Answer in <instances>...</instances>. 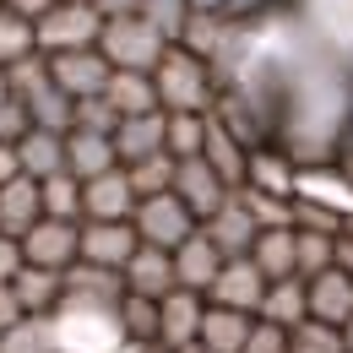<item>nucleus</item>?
<instances>
[{
  "mask_svg": "<svg viewBox=\"0 0 353 353\" xmlns=\"http://www.w3.org/2000/svg\"><path fill=\"white\" fill-rule=\"evenodd\" d=\"M152 82H158V98H163V114H212V103H218L212 65L196 60L190 49H179V44L163 54V65L152 71Z\"/></svg>",
  "mask_w": 353,
  "mask_h": 353,
  "instance_id": "nucleus-1",
  "label": "nucleus"
},
{
  "mask_svg": "<svg viewBox=\"0 0 353 353\" xmlns=\"http://www.w3.org/2000/svg\"><path fill=\"white\" fill-rule=\"evenodd\" d=\"M98 49H103V60H109L114 71H141V77H152L174 44H163V33L136 11V17H109Z\"/></svg>",
  "mask_w": 353,
  "mask_h": 353,
  "instance_id": "nucleus-2",
  "label": "nucleus"
},
{
  "mask_svg": "<svg viewBox=\"0 0 353 353\" xmlns=\"http://www.w3.org/2000/svg\"><path fill=\"white\" fill-rule=\"evenodd\" d=\"M33 33H39V54L54 60V54H71V49H98L103 17H98V6H71V0H60L44 22H33Z\"/></svg>",
  "mask_w": 353,
  "mask_h": 353,
  "instance_id": "nucleus-3",
  "label": "nucleus"
},
{
  "mask_svg": "<svg viewBox=\"0 0 353 353\" xmlns=\"http://www.w3.org/2000/svg\"><path fill=\"white\" fill-rule=\"evenodd\" d=\"M131 223H136V234H141V245H158V250H169V256H174L185 239H196V228H201V223L190 218V207L179 201L174 190H169V196L141 201Z\"/></svg>",
  "mask_w": 353,
  "mask_h": 353,
  "instance_id": "nucleus-4",
  "label": "nucleus"
},
{
  "mask_svg": "<svg viewBox=\"0 0 353 353\" xmlns=\"http://www.w3.org/2000/svg\"><path fill=\"white\" fill-rule=\"evenodd\" d=\"M125 272H103V266L77 261L65 272V305L60 310H98V315H120L125 305Z\"/></svg>",
  "mask_w": 353,
  "mask_h": 353,
  "instance_id": "nucleus-5",
  "label": "nucleus"
},
{
  "mask_svg": "<svg viewBox=\"0 0 353 353\" xmlns=\"http://www.w3.org/2000/svg\"><path fill=\"white\" fill-rule=\"evenodd\" d=\"M60 353H114L125 343L120 315H98V310H60Z\"/></svg>",
  "mask_w": 353,
  "mask_h": 353,
  "instance_id": "nucleus-6",
  "label": "nucleus"
},
{
  "mask_svg": "<svg viewBox=\"0 0 353 353\" xmlns=\"http://www.w3.org/2000/svg\"><path fill=\"white\" fill-rule=\"evenodd\" d=\"M49 77H54L60 92H71V98L82 103V98H103V92H109L114 65L103 60V49H71V54H54V60H49Z\"/></svg>",
  "mask_w": 353,
  "mask_h": 353,
  "instance_id": "nucleus-7",
  "label": "nucleus"
},
{
  "mask_svg": "<svg viewBox=\"0 0 353 353\" xmlns=\"http://www.w3.org/2000/svg\"><path fill=\"white\" fill-rule=\"evenodd\" d=\"M22 256H28V266H44V272H71V266L82 261V223L44 218L22 239Z\"/></svg>",
  "mask_w": 353,
  "mask_h": 353,
  "instance_id": "nucleus-8",
  "label": "nucleus"
},
{
  "mask_svg": "<svg viewBox=\"0 0 353 353\" xmlns=\"http://www.w3.org/2000/svg\"><path fill=\"white\" fill-rule=\"evenodd\" d=\"M174 196L190 207V218H196V223H212L223 207H228V196H234V190L212 174V163H207V158H185V163L174 169Z\"/></svg>",
  "mask_w": 353,
  "mask_h": 353,
  "instance_id": "nucleus-9",
  "label": "nucleus"
},
{
  "mask_svg": "<svg viewBox=\"0 0 353 353\" xmlns=\"http://www.w3.org/2000/svg\"><path fill=\"white\" fill-rule=\"evenodd\" d=\"M266 283L261 277V266L250 261H228L218 272V283H212V294H207V305H218V310H239V315H256L261 321V305H266Z\"/></svg>",
  "mask_w": 353,
  "mask_h": 353,
  "instance_id": "nucleus-10",
  "label": "nucleus"
},
{
  "mask_svg": "<svg viewBox=\"0 0 353 353\" xmlns=\"http://www.w3.org/2000/svg\"><path fill=\"white\" fill-rule=\"evenodd\" d=\"M136 250H141L136 223H82V261H88V266L125 272Z\"/></svg>",
  "mask_w": 353,
  "mask_h": 353,
  "instance_id": "nucleus-11",
  "label": "nucleus"
},
{
  "mask_svg": "<svg viewBox=\"0 0 353 353\" xmlns=\"http://www.w3.org/2000/svg\"><path fill=\"white\" fill-rule=\"evenodd\" d=\"M136 207H141V201H136L125 169H114V174L82 185V223H131Z\"/></svg>",
  "mask_w": 353,
  "mask_h": 353,
  "instance_id": "nucleus-12",
  "label": "nucleus"
},
{
  "mask_svg": "<svg viewBox=\"0 0 353 353\" xmlns=\"http://www.w3.org/2000/svg\"><path fill=\"white\" fill-rule=\"evenodd\" d=\"M44 223V185L39 179H11L0 185V234L6 239H28L33 228Z\"/></svg>",
  "mask_w": 353,
  "mask_h": 353,
  "instance_id": "nucleus-13",
  "label": "nucleus"
},
{
  "mask_svg": "<svg viewBox=\"0 0 353 353\" xmlns=\"http://www.w3.org/2000/svg\"><path fill=\"white\" fill-rule=\"evenodd\" d=\"M201 321H207V299L201 294H190V288H174L169 299H163V326H158V348H190V343H201Z\"/></svg>",
  "mask_w": 353,
  "mask_h": 353,
  "instance_id": "nucleus-14",
  "label": "nucleus"
},
{
  "mask_svg": "<svg viewBox=\"0 0 353 353\" xmlns=\"http://www.w3.org/2000/svg\"><path fill=\"white\" fill-rule=\"evenodd\" d=\"M201 234L218 245L223 261H245V256L256 250V239H261V228H256V218L245 212V201H239V196H228V207H223L212 223H201Z\"/></svg>",
  "mask_w": 353,
  "mask_h": 353,
  "instance_id": "nucleus-15",
  "label": "nucleus"
},
{
  "mask_svg": "<svg viewBox=\"0 0 353 353\" xmlns=\"http://www.w3.org/2000/svg\"><path fill=\"white\" fill-rule=\"evenodd\" d=\"M114 152H120V169H136L158 152H169V114H141V120H120L114 131Z\"/></svg>",
  "mask_w": 353,
  "mask_h": 353,
  "instance_id": "nucleus-16",
  "label": "nucleus"
},
{
  "mask_svg": "<svg viewBox=\"0 0 353 353\" xmlns=\"http://www.w3.org/2000/svg\"><path fill=\"white\" fill-rule=\"evenodd\" d=\"M125 288L131 294H141V299H169L179 288V277H174V256L169 250H158V245H141L131 256V266H125Z\"/></svg>",
  "mask_w": 353,
  "mask_h": 353,
  "instance_id": "nucleus-17",
  "label": "nucleus"
},
{
  "mask_svg": "<svg viewBox=\"0 0 353 353\" xmlns=\"http://www.w3.org/2000/svg\"><path fill=\"white\" fill-rule=\"evenodd\" d=\"M223 266H228V261L218 256V245H212L201 228H196V239H185V245L174 250V277H179V288H190V294H201V299L212 294V283H218Z\"/></svg>",
  "mask_w": 353,
  "mask_h": 353,
  "instance_id": "nucleus-18",
  "label": "nucleus"
},
{
  "mask_svg": "<svg viewBox=\"0 0 353 353\" xmlns=\"http://www.w3.org/2000/svg\"><path fill=\"white\" fill-rule=\"evenodd\" d=\"M310 321H315V326L343 332V326L353 321V277H343L337 266H332V272H321V277L310 283Z\"/></svg>",
  "mask_w": 353,
  "mask_h": 353,
  "instance_id": "nucleus-19",
  "label": "nucleus"
},
{
  "mask_svg": "<svg viewBox=\"0 0 353 353\" xmlns=\"http://www.w3.org/2000/svg\"><path fill=\"white\" fill-rule=\"evenodd\" d=\"M120 169V152H114V136H92V131H71L65 136V174H77L82 185L88 179H103Z\"/></svg>",
  "mask_w": 353,
  "mask_h": 353,
  "instance_id": "nucleus-20",
  "label": "nucleus"
},
{
  "mask_svg": "<svg viewBox=\"0 0 353 353\" xmlns=\"http://www.w3.org/2000/svg\"><path fill=\"white\" fill-rule=\"evenodd\" d=\"M22 103H28V114H33L39 131H54V136H71V131H77V98L54 88V77L33 82V88L22 92Z\"/></svg>",
  "mask_w": 353,
  "mask_h": 353,
  "instance_id": "nucleus-21",
  "label": "nucleus"
},
{
  "mask_svg": "<svg viewBox=\"0 0 353 353\" xmlns=\"http://www.w3.org/2000/svg\"><path fill=\"white\" fill-rule=\"evenodd\" d=\"M256 326H261L256 315L207 305V321H201V348H212V353H245V348H250V337H256Z\"/></svg>",
  "mask_w": 353,
  "mask_h": 353,
  "instance_id": "nucleus-22",
  "label": "nucleus"
},
{
  "mask_svg": "<svg viewBox=\"0 0 353 353\" xmlns=\"http://www.w3.org/2000/svg\"><path fill=\"white\" fill-rule=\"evenodd\" d=\"M120 120H141V114H163V98H158V82L141 77V71H114L109 77V92H103Z\"/></svg>",
  "mask_w": 353,
  "mask_h": 353,
  "instance_id": "nucleus-23",
  "label": "nucleus"
},
{
  "mask_svg": "<svg viewBox=\"0 0 353 353\" xmlns=\"http://www.w3.org/2000/svg\"><path fill=\"white\" fill-rule=\"evenodd\" d=\"M261 321H266V326H283V332L310 326V283H305V277L272 283V288H266V305H261Z\"/></svg>",
  "mask_w": 353,
  "mask_h": 353,
  "instance_id": "nucleus-24",
  "label": "nucleus"
},
{
  "mask_svg": "<svg viewBox=\"0 0 353 353\" xmlns=\"http://www.w3.org/2000/svg\"><path fill=\"white\" fill-rule=\"evenodd\" d=\"M11 288H17V299H22V310H28V315H60V305H65V272L22 266Z\"/></svg>",
  "mask_w": 353,
  "mask_h": 353,
  "instance_id": "nucleus-25",
  "label": "nucleus"
},
{
  "mask_svg": "<svg viewBox=\"0 0 353 353\" xmlns=\"http://www.w3.org/2000/svg\"><path fill=\"white\" fill-rule=\"evenodd\" d=\"M250 261L261 266L266 283L299 277V239H294V228H266L261 239H256V250H250Z\"/></svg>",
  "mask_w": 353,
  "mask_h": 353,
  "instance_id": "nucleus-26",
  "label": "nucleus"
},
{
  "mask_svg": "<svg viewBox=\"0 0 353 353\" xmlns=\"http://www.w3.org/2000/svg\"><path fill=\"white\" fill-rule=\"evenodd\" d=\"M245 185H250V190H266V196L294 201V190H299V163H294L288 152L256 147V152H250V179H245Z\"/></svg>",
  "mask_w": 353,
  "mask_h": 353,
  "instance_id": "nucleus-27",
  "label": "nucleus"
},
{
  "mask_svg": "<svg viewBox=\"0 0 353 353\" xmlns=\"http://www.w3.org/2000/svg\"><path fill=\"white\" fill-rule=\"evenodd\" d=\"M17 158H22V174L28 179H54V174H65V136H54V131H33L17 141Z\"/></svg>",
  "mask_w": 353,
  "mask_h": 353,
  "instance_id": "nucleus-28",
  "label": "nucleus"
},
{
  "mask_svg": "<svg viewBox=\"0 0 353 353\" xmlns=\"http://www.w3.org/2000/svg\"><path fill=\"white\" fill-rule=\"evenodd\" d=\"M201 158L212 163V174H218L228 190H245V179H250V147H239L218 120L207 125V152H201Z\"/></svg>",
  "mask_w": 353,
  "mask_h": 353,
  "instance_id": "nucleus-29",
  "label": "nucleus"
},
{
  "mask_svg": "<svg viewBox=\"0 0 353 353\" xmlns=\"http://www.w3.org/2000/svg\"><path fill=\"white\" fill-rule=\"evenodd\" d=\"M0 353H60L54 315H28L22 326H11V332L0 337Z\"/></svg>",
  "mask_w": 353,
  "mask_h": 353,
  "instance_id": "nucleus-30",
  "label": "nucleus"
},
{
  "mask_svg": "<svg viewBox=\"0 0 353 353\" xmlns=\"http://www.w3.org/2000/svg\"><path fill=\"white\" fill-rule=\"evenodd\" d=\"M158 326H163V305H158V299H141V294H125V305H120V332H125V343L152 348V343H158Z\"/></svg>",
  "mask_w": 353,
  "mask_h": 353,
  "instance_id": "nucleus-31",
  "label": "nucleus"
},
{
  "mask_svg": "<svg viewBox=\"0 0 353 353\" xmlns=\"http://www.w3.org/2000/svg\"><path fill=\"white\" fill-rule=\"evenodd\" d=\"M28 54H39V33H33V22H22L17 11L0 6V71H11V65L28 60Z\"/></svg>",
  "mask_w": 353,
  "mask_h": 353,
  "instance_id": "nucleus-32",
  "label": "nucleus"
},
{
  "mask_svg": "<svg viewBox=\"0 0 353 353\" xmlns=\"http://www.w3.org/2000/svg\"><path fill=\"white\" fill-rule=\"evenodd\" d=\"M174 169H179V158H169V152H158V158H147V163L125 169V174H131V190H136V201L169 196V190H174Z\"/></svg>",
  "mask_w": 353,
  "mask_h": 353,
  "instance_id": "nucleus-33",
  "label": "nucleus"
},
{
  "mask_svg": "<svg viewBox=\"0 0 353 353\" xmlns=\"http://www.w3.org/2000/svg\"><path fill=\"white\" fill-rule=\"evenodd\" d=\"M207 125L212 114H169V158H201L207 152Z\"/></svg>",
  "mask_w": 353,
  "mask_h": 353,
  "instance_id": "nucleus-34",
  "label": "nucleus"
},
{
  "mask_svg": "<svg viewBox=\"0 0 353 353\" xmlns=\"http://www.w3.org/2000/svg\"><path fill=\"white\" fill-rule=\"evenodd\" d=\"M44 218H54V223H82V179H77V174L44 179Z\"/></svg>",
  "mask_w": 353,
  "mask_h": 353,
  "instance_id": "nucleus-35",
  "label": "nucleus"
},
{
  "mask_svg": "<svg viewBox=\"0 0 353 353\" xmlns=\"http://www.w3.org/2000/svg\"><path fill=\"white\" fill-rule=\"evenodd\" d=\"M234 196H239V201H245V212H250V218H256V228H294V201H283V196H266V190H250V185H245V190H234Z\"/></svg>",
  "mask_w": 353,
  "mask_h": 353,
  "instance_id": "nucleus-36",
  "label": "nucleus"
},
{
  "mask_svg": "<svg viewBox=\"0 0 353 353\" xmlns=\"http://www.w3.org/2000/svg\"><path fill=\"white\" fill-rule=\"evenodd\" d=\"M141 17L163 33V44H179L196 11H190V0H141Z\"/></svg>",
  "mask_w": 353,
  "mask_h": 353,
  "instance_id": "nucleus-37",
  "label": "nucleus"
},
{
  "mask_svg": "<svg viewBox=\"0 0 353 353\" xmlns=\"http://www.w3.org/2000/svg\"><path fill=\"white\" fill-rule=\"evenodd\" d=\"M294 228H299V234H326V239H343L348 218H343V212H332V207H321V201L294 196Z\"/></svg>",
  "mask_w": 353,
  "mask_h": 353,
  "instance_id": "nucleus-38",
  "label": "nucleus"
},
{
  "mask_svg": "<svg viewBox=\"0 0 353 353\" xmlns=\"http://www.w3.org/2000/svg\"><path fill=\"white\" fill-rule=\"evenodd\" d=\"M294 239H299V277H305V283H315L321 272L337 266V239H326V234H299V228H294Z\"/></svg>",
  "mask_w": 353,
  "mask_h": 353,
  "instance_id": "nucleus-39",
  "label": "nucleus"
},
{
  "mask_svg": "<svg viewBox=\"0 0 353 353\" xmlns=\"http://www.w3.org/2000/svg\"><path fill=\"white\" fill-rule=\"evenodd\" d=\"M77 131L114 136V131H120V109H114L109 98H82V103H77Z\"/></svg>",
  "mask_w": 353,
  "mask_h": 353,
  "instance_id": "nucleus-40",
  "label": "nucleus"
},
{
  "mask_svg": "<svg viewBox=\"0 0 353 353\" xmlns=\"http://www.w3.org/2000/svg\"><path fill=\"white\" fill-rule=\"evenodd\" d=\"M28 131H33V114H28V103L11 92V98L0 103V147H17Z\"/></svg>",
  "mask_w": 353,
  "mask_h": 353,
  "instance_id": "nucleus-41",
  "label": "nucleus"
},
{
  "mask_svg": "<svg viewBox=\"0 0 353 353\" xmlns=\"http://www.w3.org/2000/svg\"><path fill=\"white\" fill-rule=\"evenodd\" d=\"M245 353H294V332H283V326H266V321H261Z\"/></svg>",
  "mask_w": 353,
  "mask_h": 353,
  "instance_id": "nucleus-42",
  "label": "nucleus"
},
{
  "mask_svg": "<svg viewBox=\"0 0 353 353\" xmlns=\"http://www.w3.org/2000/svg\"><path fill=\"white\" fill-rule=\"evenodd\" d=\"M22 321H28V310H22V299H17V288L0 283V337H6L11 326H22Z\"/></svg>",
  "mask_w": 353,
  "mask_h": 353,
  "instance_id": "nucleus-43",
  "label": "nucleus"
},
{
  "mask_svg": "<svg viewBox=\"0 0 353 353\" xmlns=\"http://www.w3.org/2000/svg\"><path fill=\"white\" fill-rule=\"evenodd\" d=\"M28 266V256H22V239H6L0 234V283H17V272Z\"/></svg>",
  "mask_w": 353,
  "mask_h": 353,
  "instance_id": "nucleus-44",
  "label": "nucleus"
},
{
  "mask_svg": "<svg viewBox=\"0 0 353 353\" xmlns=\"http://www.w3.org/2000/svg\"><path fill=\"white\" fill-rule=\"evenodd\" d=\"M54 6H60V0H6V11H17L22 22H44Z\"/></svg>",
  "mask_w": 353,
  "mask_h": 353,
  "instance_id": "nucleus-45",
  "label": "nucleus"
},
{
  "mask_svg": "<svg viewBox=\"0 0 353 353\" xmlns=\"http://www.w3.org/2000/svg\"><path fill=\"white\" fill-rule=\"evenodd\" d=\"M141 11V0H98V17L109 22V17H136Z\"/></svg>",
  "mask_w": 353,
  "mask_h": 353,
  "instance_id": "nucleus-46",
  "label": "nucleus"
},
{
  "mask_svg": "<svg viewBox=\"0 0 353 353\" xmlns=\"http://www.w3.org/2000/svg\"><path fill=\"white\" fill-rule=\"evenodd\" d=\"M11 179H22V158H17V147H0V185H11Z\"/></svg>",
  "mask_w": 353,
  "mask_h": 353,
  "instance_id": "nucleus-47",
  "label": "nucleus"
},
{
  "mask_svg": "<svg viewBox=\"0 0 353 353\" xmlns=\"http://www.w3.org/2000/svg\"><path fill=\"white\" fill-rule=\"evenodd\" d=\"M266 0H223V17H250V11H261Z\"/></svg>",
  "mask_w": 353,
  "mask_h": 353,
  "instance_id": "nucleus-48",
  "label": "nucleus"
},
{
  "mask_svg": "<svg viewBox=\"0 0 353 353\" xmlns=\"http://www.w3.org/2000/svg\"><path fill=\"white\" fill-rule=\"evenodd\" d=\"M337 272H343V277H353V239H348V234L337 239Z\"/></svg>",
  "mask_w": 353,
  "mask_h": 353,
  "instance_id": "nucleus-49",
  "label": "nucleus"
},
{
  "mask_svg": "<svg viewBox=\"0 0 353 353\" xmlns=\"http://www.w3.org/2000/svg\"><path fill=\"white\" fill-rule=\"evenodd\" d=\"M196 17H223V0H190Z\"/></svg>",
  "mask_w": 353,
  "mask_h": 353,
  "instance_id": "nucleus-50",
  "label": "nucleus"
},
{
  "mask_svg": "<svg viewBox=\"0 0 353 353\" xmlns=\"http://www.w3.org/2000/svg\"><path fill=\"white\" fill-rule=\"evenodd\" d=\"M332 163H337V174H343V179H348V185H353V152H337Z\"/></svg>",
  "mask_w": 353,
  "mask_h": 353,
  "instance_id": "nucleus-51",
  "label": "nucleus"
},
{
  "mask_svg": "<svg viewBox=\"0 0 353 353\" xmlns=\"http://www.w3.org/2000/svg\"><path fill=\"white\" fill-rule=\"evenodd\" d=\"M343 353H353V321L343 326Z\"/></svg>",
  "mask_w": 353,
  "mask_h": 353,
  "instance_id": "nucleus-52",
  "label": "nucleus"
},
{
  "mask_svg": "<svg viewBox=\"0 0 353 353\" xmlns=\"http://www.w3.org/2000/svg\"><path fill=\"white\" fill-rule=\"evenodd\" d=\"M114 353H147V348H141V343H120Z\"/></svg>",
  "mask_w": 353,
  "mask_h": 353,
  "instance_id": "nucleus-53",
  "label": "nucleus"
},
{
  "mask_svg": "<svg viewBox=\"0 0 353 353\" xmlns=\"http://www.w3.org/2000/svg\"><path fill=\"white\" fill-rule=\"evenodd\" d=\"M6 98H11V82H6V71H0V103H6Z\"/></svg>",
  "mask_w": 353,
  "mask_h": 353,
  "instance_id": "nucleus-54",
  "label": "nucleus"
},
{
  "mask_svg": "<svg viewBox=\"0 0 353 353\" xmlns=\"http://www.w3.org/2000/svg\"><path fill=\"white\" fill-rule=\"evenodd\" d=\"M179 353H212V348H201V343H190V348H179Z\"/></svg>",
  "mask_w": 353,
  "mask_h": 353,
  "instance_id": "nucleus-55",
  "label": "nucleus"
},
{
  "mask_svg": "<svg viewBox=\"0 0 353 353\" xmlns=\"http://www.w3.org/2000/svg\"><path fill=\"white\" fill-rule=\"evenodd\" d=\"M147 353H169V348H158V343H152V348H147Z\"/></svg>",
  "mask_w": 353,
  "mask_h": 353,
  "instance_id": "nucleus-56",
  "label": "nucleus"
},
{
  "mask_svg": "<svg viewBox=\"0 0 353 353\" xmlns=\"http://www.w3.org/2000/svg\"><path fill=\"white\" fill-rule=\"evenodd\" d=\"M343 234H348V239H353V218H348V228H343Z\"/></svg>",
  "mask_w": 353,
  "mask_h": 353,
  "instance_id": "nucleus-57",
  "label": "nucleus"
},
{
  "mask_svg": "<svg viewBox=\"0 0 353 353\" xmlns=\"http://www.w3.org/2000/svg\"><path fill=\"white\" fill-rule=\"evenodd\" d=\"M0 6H6V0H0Z\"/></svg>",
  "mask_w": 353,
  "mask_h": 353,
  "instance_id": "nucleus-58",
  "label": "nucleus"
}]
</instances>
